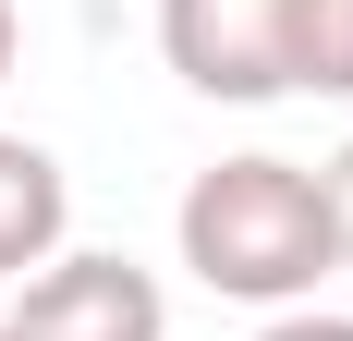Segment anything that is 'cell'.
I'll use <instances>...</instances> for the list:
<instances>
[{
  "label": "cell",
  "instance_id": "cell-1",
  "mask_svg": "<svg viewBox=\"0 0 353 341\" xmlns=\"http://www.w3.org/2000/svg\"><path fill=\"white\" fill-rule=\"evenodd\" d=\"M183 269L208 280V293H232V305H292V293H317V280L341 269L317 170L268 159V146L208 159L183 183Z\"/></svg>",
  "mask_w": 353,
  "mask_h": 341
},
{
  "label": "cell",
  "instance_id": "cell-2",
  "mask_svg": "<svg viewBox=\"0 0 353 341\" xmlns=\"http://www.w3.org/2000/svg\"><path fill=\"white\" fill-rule=\"evenodd\" d=\"M317 0H159V49L195 98H292Z\"/></svg>",
  "mask_w": 353,
  "mask_h": 341
},
{
  "label": "cell",
  "instance_id": "cell-3",
  "mask_svg": "<svg viewBox=\"0 0 353 341\" xmlns=\"http://www.w3.org/2000/svg\"><path fill=\"white\" fill-rule=\"evenodd\" d=\"M0 329L12 341H159L171 305H159V280H146L134 256H49Z\"/></svg>",
  "mask_w": 353,
  "mask_h": 341
},
{
  "label": "cell",
  "instance_id": "cell-4",
  "mask_svg": "<svg viewBox=\"0 0 353 341\" xmlns=\"http://www.w3.org/2000/svg\"><path fill=\"white\" fill-rule=\"evenodd\" d=\"M61 220H73L61 159H49V146H25V135H0V280L49 269V256H61Z\"/></svg>",
  "mask_w": 353,
  "mask_h": 341
},
{
  "label": "cell",
  "instance_id": "cell-5",
  "mask_svg": "<svg viewBox=\"0 0 353 341\" xmlns=\"http://www.w3.org/2000/svg\"><path fill=\"white\" fill-rule=\"evenodd\" d=\"M305 86L353 98V0H317V25H305Z\"/></svg>",
  "mask_w": 353,
  "mask_h": 341
},
{
  "label": "cell",
  "instance_id": "cell-6",
  "mask_svg": "<svg viewBox=\"0 0 353 341\" xmlns=\"http://www.w3.org/2000/svg\"><path fill=\"white\" fill-rule=\"evenodd\" d=\"M317 195H329V244H341V269H353V146L317 170Z\"/></svg>",
  "mask_w": 353,
  "mask_h": 341
},
{
  "label": "cell",
  "instance_id": "cell-7",
  "mask_svg": "<svg viewBox=\"0 0 353 341\" xmlns=\"http://www.w3.org/2000/svg\"><path fill=\"white\" fill-rule=\"evenodd\" d=\"M256 341H353V317H317V305H292V317H268Z\"/></svg>",
  "mask_w": 353,
  "mask_h": 341
},
{
  "label": "cell",
  "instance_id": "cell-8",
  "mask_svg": "<svg viewBox=\"0 0 353 341\" xmlns=\"http://www.w3.org/2000/svg\"><path fill=\"white\" fill-rule=\"evenodd\" d=\"M0 73H12V0H0Z\"/></svg>",
  "mask_w": 353,
  "mask_h": 341
},
{
  "label": "cell",
  "instance_id": "cell-9",
  "mask_svg": "<svg viewBox=\"0 0 353 341\" xmlns=\"http://www.w3.org/2000/svg\"><path fill=\"white\" fill-rule=\"evenodd\" d=\"M0 341H12V329H0Z\"/></svg>",
  "mask_w": 353,
  "mask_h": 341
}]
</instances>
